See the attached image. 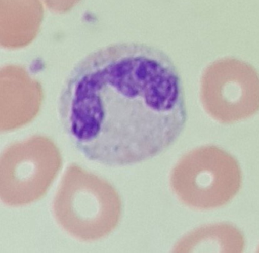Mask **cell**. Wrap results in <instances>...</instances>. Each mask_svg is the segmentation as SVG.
Here are the masks:
<instances>
[{
  "instance_id": "1",
  "label": "cell",
  "mask_w": 259,
  "mask_h": 253,
  "mask_svg": "<svg viewBox=\"0 0 259 253\" xmlns=\"http://www.w3.org/2000/svg\"><path fill=\"white\" fill-rule=\"evenodd\" d=\"M57 115L74 148L107 167L160 155L180 137L187 117L174 62L137 42L107 45L80 60L62 86Z\"/></svg>"
},
{
  "instance_id": "2",
  "label": "cell",
  "mask_w": 259,
  "mask_h": 253,
  "mask_svg": "<svg viewBox=\"0 0 259 253\" xmlns=\"http://www.w3.org/2000/svg\"><path fill=\"white\" fill-rule=\"evenodd\" d=\"M242 174L237 160L215 146L197 148L185 156L176 168L174 185L189 207L210 210L222 207L238 193Z\"/></svg>"
},
{
  "instance_id": "3",
  "label": "cell",
  "mask_w": 259,
  "mask_h": 253,
  "mask_svg": "<svg viewBox=\"0 0 259 253\" xmlns=\"http://www.w3.org/2000/svg\"><path fill=\"white\" fill-rule=\"evenodd\" d=\"M201 99L206 112L223 123L248 119L259 110L258 72L238 59L217 60L201 77Z\"/></svg>"
},
{
  "instance_id": "4",
  "label": "cell",
  "mask_w": 259,
  "mask_h": 253,
  "mask_svg": "<svg viewBox=\"0 0 259 253\" xmlns=\"http://www.w3.org/2000/svg\"><path fill=\"white\" fill-rule=\"evenodd\" d=\"M181 251L239 252L245 245L238 229L227 224H218L197 229L183 240Z\"/></svg>"
}]
</instances>
